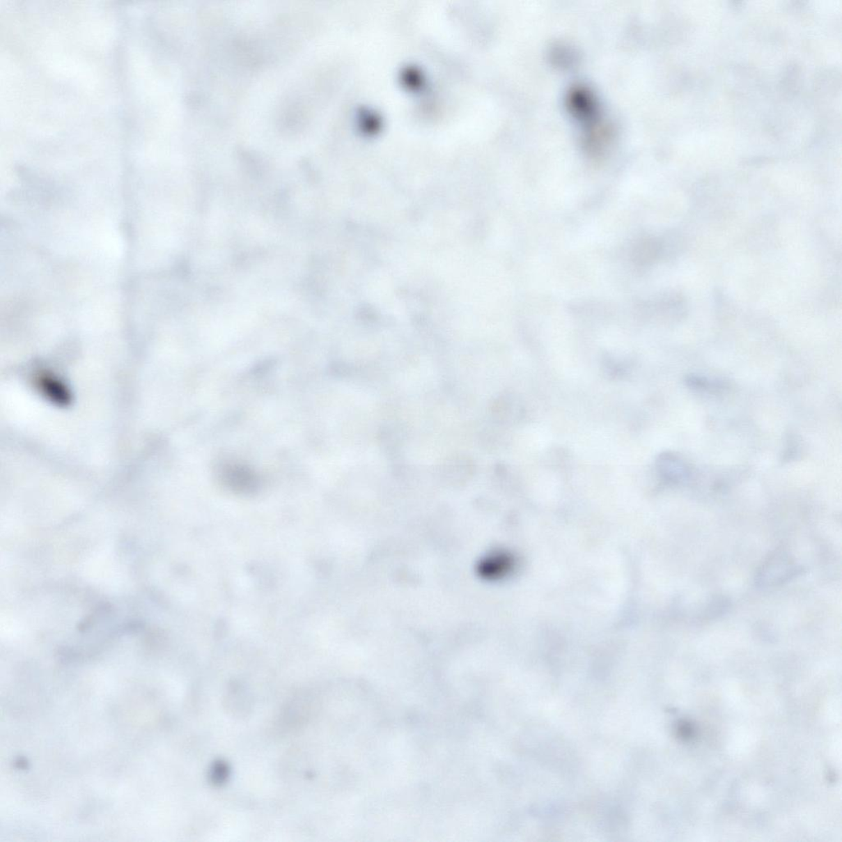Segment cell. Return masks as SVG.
<instances>
[{
  "mask_svg": "<svg viewBox=\"0 0 842 842\" xmlns=\"http://www.w3.org/2000/svg\"><path fill=\"white\" fill-rule=\"evenodd\" d=\"M796 567L785 555H775L763 567L760 577L761 584H777L788 580L796 575Z\"/></svg>",
  "mask_w": 842,
  "mask_h": 842,
  "instance_id": "cell-1",
  "label": "cell"
},
{
  "mask_svg": "<svg viewBox=\"0 0 842 842\" xmlns=\"http://www.w3.org/2000/svg\"><path fill=\"white\" fill-rule=\"evenodd\" d=\"M661 473L671 481H680L689 474V468L679 458L672 454H664L659 460Z\"/></svg>",
  "mask_w": 842,
  "mask_h": 842,
  "instance_id": "cell-2",
  "label": "cell"
},
{
  "mask_svg": "<svg viewBox=\"0 0 842 842\" xmlns=\"http://www.w3.org/2000/svg\"><path fill=\"white\" fill-rule=\"evenodd\" d=\"M227 477L232 485L237 487V488L249 489L256 484V478L253 473L250 472L247 469L234 468L227 472Z\"/></svg>",
  "mask_w": 842,
  "mask_h": 842,
  "instance_id": "cell-3",
  "label": "cell"
}]
</instances>
